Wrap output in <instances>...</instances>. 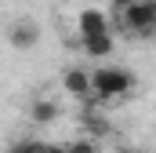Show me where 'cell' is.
<instances>
[{
  "label": "cell",
  "mask_w": 156,
  "mask_h": 153,
  "mask_svg": "<svg viewBox=\"0 0 156 153\" xmlns=\"http://www.w3.org/2000/svg\"><path fill=\"white\" fill-rule=\"evenodd\" d=\"M120 29L127 37H153L156 33V4L153 0H116L113 7Z\"/></svg>",
  "instance_id": "obj_1"
},
{
  "label": "cell",
  "mask_w": 156,
  "mask_h": 153,
  "mask_svg": "<svg viewBox=\"0 0 156 153\" xmlns=\"http://www.w3.org/2000/svg\"><path fill=\"white\" fill-rule=\"evenodd\" d=\"M134 88V73L131 69H116V66H102L91 73V95H98L102 102L105 99H120Z\"/></svg>",
  "instance_id": "obj_2"
},
{
  "label": "cell",
  "mask_w": 156,
  "mask_h": 153,
  "mask_svg": "<svg viewBox=\"0 0 156 153\" xmlns=\"http://www.w3.org/2000/svg\"><path fill=\"white\" fill-rule=\"evenodd\" d=\"M7 37H11V47H18V51H29V47L40 40V29L29 22V18H22V22H15V26H11V33H7Z\"/></svg>",
  "instance_id": "obj_3"
},
{
  "label": "cell",
  "mask_w": 156,
  "mask_h": 153,
  "mask_svg": "<svg viewBox=\"0 0 156 153\" xmlns=\"http://www.w3.org/2000/svg\"><path fill=\"white\" fill-rule=\"evenodd\" d=\"M94 33H109V15L98 7L80 11V37H94Z\"/></svg>",
  "instance_id": "obj_4"
},
{
  "label": "cell",
  "mask_w": 156,
  "mask_h": 153,
  "mask_svg": "<svg viewBox=\"0 0 156 153\" xmlns=\"http://www.w3.org/2000/svg\"><path fill=\"white\" fill-rule=\"evenodd\" d=\"M62 84H66V91L76 95V99H87V95H91V73H87V69H76V66L66 69V73H62Z\"/></svg>",
  "instance_id": "obj_5"
},
{
  "label": "cell",
  "mask_w": 156,
  "mask_h": 153,
  "mask_svg": "<svg viewBox=\"0 0 156 153\" xmlns=\"http://www.w3.org/2000/svg\"><path fill=\"white\" fill-rule=\"evenodd\" d=\"M80 44H83V51H87V55L102 58V55H109V51H113V33H94V37H80Z\"/></svg>",
  "instance_id": "obj_6"
},
{
  "label": "cell",
  "mask_w": 156,
  "mask_h": 153,
  "mask_svg": "<svg viewBox=\"0 0 156 153\" xmlns=\"http://www.w3.org/2000/svg\"><path fill=\"white\" fill-rule=\"evenodd\" d=\"M29 117H33L37 124H51V120L58 117V106H55L51 99H40V102H33V110H29Z\"/></svg>",
  "instance_id": "obj_7"
},
{
  "label": "cell",
  "mask_w": 156,
  "mask_h": 153,
  "mask_svg": "<svg viewBox=\"0 0 156 153\" xmlns=\"http://www.w3.org/2000/svg\"><path fill=\"white\" fill-rule=\"evenodd\" d=\"M83 128H87V135H94V139L109 135V120H105V117H98L94 110H87V113H83Z\"/></svg>",
  "instance_id": "obj_8"
},
{
  "label": "cell",
  "mask_w": 156,
  "mask_h": 153,
  "mask_svg": "<svg viewBox=\"0 0 156 153\" xmlns=\"http://www.w3.org/2000/svg\"><path fill=\"white\" fill-rule=\"evenodd\" d=\"M66 153H98V146L91 142V139H76V142H69Z\"/></svg>",
  "instance_id": "obj_9"
},
{
  "label": "cell",
  "mask_w": 156,
  "mask_h": 153,
  "mask_svg": "<svg viewBox=\"0 0 156 153\" xmlns=\"http://www.w3.org/2000/svg\"><path fill=\"white\" fill-rule=\"evenodd\" d=\"M11 153H47V142H18L11 146Z\"/></svg>",
  "instance_id": "obj_10"
},
{
  "label": "cell",
  "mask_w": 156,
  "mask_h": 153,
  "mask_svg": "<svg viewBox=\"0 0 156 153\" xmlns=\"http://www.w3.org/2000/svg\"><path fill=\"white\" fill-rule=\"evenodd\" d=\"M47 153H66V146H47Z\"/></svg>",
  "instance_id": "obj_11"
},
{
  "label": "cell",
  "mask_w": 156,
  "mask_h": 153,
  "mask_svg": "<svg viewBox=\"0 0 156 153\" xmlns=\"http://www.w3.org/2000/svg\"><path fill=\"white\" fill-rule=\"evenodd\" d=\"M127 153H145V150H127Z\"/></svg>",
  "instance_id": "obj_12"
}]
</instances>
